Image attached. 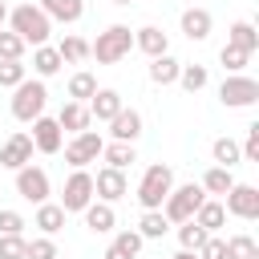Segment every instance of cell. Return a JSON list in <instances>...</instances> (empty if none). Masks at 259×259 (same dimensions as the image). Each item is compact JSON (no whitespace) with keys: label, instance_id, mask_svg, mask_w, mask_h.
<instances>
[{"label":"cell","instance_id":"d6a6232c","mask_svg":"<svg viewBox=\"0 0 259 259\" xmlns=\"http://www.w3.org/2000/svg\"><path fill=\"white\" fill-rule=\"evenodd\" d=\"M178 81H182L186 93H198V89L210 81V73H206V65H182V69H178Z\"/></svg>","mask_w":259,"mask_h":259},{"label":"cell","instance_id":"4dcf8cb0","mask_svg":"<svg viewBox=\"0 0 259 259\" xmlns=\"http://www.w3.org/2000/svg\"><path fill=\"white\" fill-rule=\"evenodd\" d=\"M206 239H210V235H206L194 219H190V223H178V247H182V251H194V255H198V247H202Z\"/></svg>","mask_w":259,"mask_h":259},{"label":"cell","instance_id":"836d02e7","mask_svg":"<svg viewBox=\"0 0 259 259\" xmlns=\"http://www.w3.org/2000/svg\"><path fill=\"white\" fill-rule=\"evenodd\" d=\"M227 259H259V247L251 235H231L227 239Z\"/></svg>","mask_w":259,"mask_h":259},{"label":"cell","instance_id":"e575fe53","mask_svg":"<svg viewBox=\"0 0 259 259\" xmlns=\"http://www.w3.org/2000/svg\"><path fill=\"white\" fill-rule=\"evenodd\" d=\"M20 81H28L24 61H0V89H16Z\"/></svg>","mask_w":259,"mask_h":259},{"label":"cell","instance_id":"f35d334b","mask_svg":"<svg viewBox=\"0 0 259 259\" xmlns=\"http://www.w3.org/2000/svg\"><path fill=\"white\" fill-rule=\"evenodd\" d=\"M24 259H57V243L49 235H40V239H32L24 247Z\"/></svg>","mask_w":259,"mask_h":259},{"label":"cell","instance_id":"bcb514c9","mask_svg":"<svg viewBox=\"0 0 259 259\" xmlns=\"http://www.w3.org/2000/svg\"><path fill=\"white\" fill-rule=\"evenodd\" d=\"M174 259H198V255H194V251H178Z\"/></svg>","mask_w":259,"mask_h":259},{"label":"cell","instance_id":"484cf974","mask_svg":"<svg viewBox=\"0 0 259 259\" xmlns=\"http://www.w3.org/2000/svg\"><path fill=\"white\" fill-rule=\"evenodd\" d=\"M210 154H214V166H223V170H231V166H239V162H243V154H239V142H235V138H214Z\"/></svg>","mask_w":259,"mask_h":259},{"label":"cell","instance_id":"f1b7e54d","mask_svg":"<svg viewBox=\"0 0 259 259\" xmlns=\"http://www.w3.org/2000/svg\"><path fill=\"white\" fill-rule=\"evenodd\" d=\"M166 231H170V223H166L162 210H142V219H138V235L142 239H162Z\"/></svg>","mask_w":259,"mask_h":259},{"label":"cell","instance_id":"3957f363","mask_svg":"<svg viewBox=\"0 0 259 259\" xmlns=\"http://www.w3.org/2000/svg\"><path fill=\"white\" fill-rule=\"evenodd\" d=\"M130 49H134V32H130L125 24H109V28L97 32V40L89 45V57H97V65H117Z\"/></svg>","mask_w":259,"mask_h":259},{"label":"cell","instance_id":"f6af8a7d","mask_svg":"<svg viewBox=\"0 0 259 259\" xmlns=\"http://www.w3.org/2000/svg\"><path fill=\"white\" fill-rule=\"evenodd\" d=\"M4 24H8V4L0 0V28H4Z\"/></svg>","mask_w":259,"mask_h":259},{"label":"cell","instance_id":"9c48e42d","mask_svg":"<svg viewBox=\"0 0 259 259\" xmlns=\"http://www.w3.org/2000/svg\"><path fill=\"white\" fill-rule=\"evenodd\" d=\"M16 194L24 198V202H32V206H40V202H49V174L40 170V166H20L16 170Z\"/></svg>","mask_w":259,"mask_h":259},{"label":"cell","instance_id":"e0dca14e","mask_svg":"<svg viewBox=\"0 0 259 259\" xmlns=\"http://www.w3.org/2000/svg\"><path fill=\"white\" fill-rule=\"evenodd\" d=\"M178 24H182L186 40H206V36H210V28H214V16H210L206 8H186Z\"/></svg>","mask_w":259,"mask_h":259},{"label":"cell","instance_id":"8d00e7d4","mask_svg":"<svg viewBox=\"0 0 259 259\" xmlns=\"http://www.w3.org/2000/svg\"><path fill=\"white\" fill-rule=\"evenodd\" d=\"M219 61H223V69H227V73H243V69H247V61H251V53H243V49H231V45H223Z\"/></svg>","mask_w":259,"mask_h":259},{"label":"cell","instance_id":"2e32d148","mask_svg":"<svg viewBox=\"0 0 259 259\" xmlns=\"http://www.w3.org/2000/svg\"><path fill=\"white\" fill-rule=\"evenodd\" d=\"M49 20H61V24H77L85 16V0H40L36 4Z\"/></svg>","mask_w":259,"mask_h":259},{"label":"cell","instance_id":"6da1fadb","mask_svg":"<svg viewBox=\"0 0 259 259\" xmlns=\"http://www.w3.org/2000/svg\"><path fill=\"white\" fill-rule=\"evenodd\" d=\"M8 24H12V32L24 40V45H45L49 40V32H53V20L36 8V4H16L12 12H8Z\"/></svg>","mask_w":259,"mask_h":259},{"label":"cell","instance_id":"ffe728a7","mask_svg":"<svg viewBox=\"0 0 259 259\" xmlns=\"http://www.w3.org/2000/svg\"><path fill=\"white\" fill-rule=\"evenodd\" d=\"M81 214H85V227H89L93 235H109V231H113V223H117V214H113V206H109V202H89Z\"/></svg>","mask_w":259,"mask_h":259},{"label":"cell","instance_id":"8992f818","mask_svg":"<svg viewBox=\"0 0 259 259\" xmlns=\"http://www.w3.org/2000/svg\"><path fill=\"white\" fill-rule=\"evenodd\" d=\"M101 150H105V138L97 130H81V134H73V142H65V162L73 170H85L89 162L101 158Z\"/></svg>","mask_w":259,"mask_h":259},{"label":"cell","instance_id":"7dc6e473","mask_svg":"<svg viewBox=\"0 0 259 259\" xmlns=\"http://www.w3.org/2000/svg\"><path fill=\"white\" fill-rule=\"evenodd\" d=\"M113 4H134V0H113Z\"/></svg>","mask_w":259,"mask_h":259},{"label":"cell","instance_id":"83f0119b","mask_svg":"<svg viewBox=\"0 0 259 259\" xmlns=\"http://www.w3.org/2000/svg\"><path fill=\"white\" fill-rule=\"evenodd\" d=\"M198 186H202V194H227V190L235 186V174H231V170H223V166H210V170L202 174V182H198Z\"/></svg>","mask_w":259,"mask_h":259},{"label":"cell","instance_id":"9a60e30c","mask_svg":"<svg viewBox=\"0 0 259 259\" xmlns=\"http://www.w3.org/2000/svg\"><path fill=\"white\" fill-rule=\"evenodd\" d=\"M134 49H142V53L154 61V57L170 53V36H166L158 24H146V28H138V32H134Z\"/></svg>","mask_w":259,"mask_h":259},{"label":"cell","instance_id":"277c9868","mask_svg":"<svg viewBox=\"0 0 259 259\" xmlns=\"http://www.w3.org/2000/svg\"><path fill=\"white\" fill-rule=\"evenodd\" d=\"M206 202V194H202V186L198 182H186V186H174L170 194H166V202H162V214H166V223H190L194 219V210Z\"/></svg>","mask_w":259,"mask_h":259},{"label":"cell","instance_id":"52a82bcc","mask_svg":"<svg viewBox=\"0 0 259 259\" xmlns=\"http://www.w3.org/2000/svg\"><path fill=\"white\" fill-rule=\"evenodd\" d=\"M93 202V174L89 170H73L69 178H65V190H61V210L65 214H81L85 206Z\"/></svg>","mask_w":259,"mask_h":259},{"label":"cell","instance_id":"d6986e66","mask_svg":"<svg viewBox=\"0 0 259 259\" xmlns=\"http://www.w3.org/2000/svg\"><path fill=\"white\" fill-rule=\"evenodd\" d=\"M89 109L81 105V101H65L61 105V113H57V125H61V134H81V130H89Z\"/></svg>","mask_w":259,"mask_h":259},{"label":"cell","instance_id":"603a6c76","mask_svg":"<svg viewBox=\"0 0 259 259\" xmlns=\"http://www.w3.org/2000/svg\"><path fill=\"white\" fill-rule=\"evenodd\" d=\"M194 223L206 231V235H214V231H223V223H227V210H223V202H214V198H206L198 210H194Z\"/></svg>","mask_w":259,"mask_h":259},{"label":"cell","instance_id":"7c38bea8","mask_svg":"<svg viewBox=\"0 0 259 259\" xmlns=\"http://www.w3.org/2000/svg\"><path fill=\"white\" fill-rule=\"evenodd\" d=\"M32 150H40V154H57L61 146H65V134H61V125H57V117H36L32 121Z\"/></svg>","mask_w":259,"mask_h":259},{"label":"cell","instance_id":"1f68e13d","mask_svg":"<svg viewBox=\"0 0 259 259\" xmlns=\"http://www.w3.org/2000/svg\"><path fill=\"white\" fill-rule=\"evenodd\" d=\"M57 57L69 61V65H77V61L89 57V40H81V36H65V40L57 45Z\"/></svg>","mask_w":259,"mask_h":259},{"label":"cell","instance_id":"d590c367","mask_svg":"<svg viewBox=\"0 0 259 259\" xmlns=\"http://www.w3.org/2000/svg\"><path fill=\"white\" fill-rule=\"evenodd\" d=\"M24 57V40L12 28H0V61H20Z\"/></svg>","mask_w":259,"mask_h":259},{"label":"cell","instance_id":"7bdbcfd3","mask_svg":"<svg viewBox=\"0 0 259 259\" xmlns=\"http://www.w3.org/2000/svg\"><path fill=\"white\" fill-rule=\"evenodd\" d=\"M198 259H227V239H219V235H210L202 247H198Z\"/></svg>","mask_w":259,"mask_h":259},{"label":"cell","instance_id":"7a4b0ae2","mask_svg":"<svg viewBox=\"0 0 259 259\" xmlns=\"http://www.w3.org/2000/svg\"><path fill=\"white\" fill-rule=\"evenodd\" d=\"M170 190H174V170H170L166 162L146 166V174H142V182H138V202H142V210H162V202H166Z\"/></svg>","mask_w":259,"mask_h":259},{"label":"cell","instance_id":"cb8c5ba5","mask_svg":"<svg viewBox=\"0 0 259 259\" xmlns=\"http://www.w3.org/2000/svg\"><path fill=\"white\" fill-rule=\"evenodd\" d=\"M178 69H182V61H174L170 53H162V57L150 61V81L154 85H174L178 81Z\"/></svg>","mask_w":259,"mask_h":259},{"label":"cell","instance_id":"74e56055","mask_svg":"<svg viewBox=\"0 0 259 259\" xmlns=\"http://www.w3.org/2000/svg\"><path fill=\"white\" fill-rule=\"evenodd\" d=\"M142 243H146V239H142L138 231H117V239H113V247H117L121 255H130V259H138V251H142Z\"/></svg>","mask_w":259,"mask_h":259},{"label":"cell","instance_id":"d4e9b609","mask_svg":"<svg viewBox=\"0 0 259 259\" xmlns=\"http://www.w3.org/2000/svg\"><path fill=\"white\" fill-rule=\"evenodd\" d=\"M93 93H97V77H93L89 69H81V73L69 77V101H81V105H85Z\"/></svg>","mask_w":259,"mask_h":259},{"label":"cell","instance_id":"5bb4252c","mask_svg":"<svg viewBox=\"0 0 259 259\" xmlns=\"http://www.w3.org/2000/svg\"><path fill=\"white\" fill-rule=\"evenodd\" d=\"M85 109H89V117H97V121H113L125 105H121V93H117V89H97Z\"/></svg>","mask_w":259,"mask_h":259},{"label":"cell","instance_id":"4fadbf2b","mask_svg":"<svg viewBox=\"0 0 259 259\" xmlns=\"http://www.w3.org/2000/svg\"><path fill=\"white\" fill-rule=\"evenodd\" d=\"M32 162V138L28 134H12L4 146H0V166L4 170H20Z\"/></svg>","mask_w":259,"mask_h":259},{"label":"cell","instance_id":"4316f807","mask_svg":"<svg viewBox=\"0 0 259 259\" xmlns=\"http://www.w3.org/2000/svg\"><path fill=\"white\" fill-rule=\"evenodd\" d=\"M101 158H105V166H109V170H125L130 162H138V154H134V146H130V142H109V146L101 150Z\"/></svg>","mask_w":259,"mask_h":259},{"label":"cell","instance_id":"ba28073f","mask_svg":"<svg viewBox=\"0 0 259 259\" xmlns=\"http://www.w3.org/2000/svg\"><path fill=\"white\" fill-rule=\"evenodd\" d=\"M219 101L227 109H247L259 101V81L255 77H243V73H231L223 85H219Z\"/></svg>","mask_w":259,"mask_h":259},{"label":"cell","instance_id":"44dd1931","mask_svg":"<svg viewBox=\"0 0 259 259\" xmlns=\"http://www.w3.org/2000/svg\"><path fill=\"white\" fill-rule=\"evenodd\" d=\"M227 45H231V49H243V53H255V49H259L255 24H251V20H235V24L227 28Z\"/></svg>","mask_w":259,"mask_h":259},{"label":"cell","instance_id":"ac0fdd59","mask_svg":"<svg viewBox=\"0 0 259 259\" xmlns=\"http://www.w3.org/2000/svg\"><path fill=\"white\" fill-rule=\"evenodd\" d=\"M109 134H113V142H138L142 138V113L138 109H121L113 121H109Z\"/></svg>","mask_w":259,"mask_h":259},{"label":"cell","instance_id":"5b68a950","mask_svg":"<svg viewBox=\"0 0 259 259\" xmlns=\"http://www.w3.org/2000/svg\"><path fill=\"white\" fill-rule=\"evenodd\" d=\"M45 105H49V89H45L40 77L36 81H20L12 89V117L16 121H36L45 113Z\"/></svg>","mask_w":259,"mask_h":259},{"label":"cell","instance_id":"60d3db41","mask_svg":"<svg viewBox=\"0 0 259 259\" xmlns=\"http://www.w3.org/2000/svg\"><path fill=\"white\" fill-rule=\"evenodd\" d=\"M24 235H0V259H24Z\"/></svg>","mask_w":259,"mask_h":259},{"label":"cell","instance_id":"7402d4cb","mask_svg":"<svg viewBox=\"0 0 259 259\" xmlns=\"http://www.w3.org/2000/svg\"><path fill=\"white\" fill-rule=\"evenodd\" d=\"M32 227H40V235H49V239H53V235L65 227V210H61L57 202H40V206H36V219H32Z\"/></svg>","mask_w":259,"mask_h":259},{"label":"cell","instance_id":"8fae6325","mask_svg":"<svg viewBox=\"0 0 259 259\" xmlns=\"http://www.w3.org/2000/svg\"><path fill=\"white\" fill-rule=\"evenodd\" d=\"M125 190H130V182H125V170H109V166H101L97 174H93V198H101V202H117V198H125Z\"/></svg>","mask_w":259,"mask_h":259},{"label":"cell","instance_id":"ab89813d","mask_svg":"<svg viewBox=\"0 0 259 259\" xmlns=\"http://www.w3.org/2000/svg\"><path fill=\"white\" fill-rule=\"evenodd\" d=\"M239 154H243V162H259V121L247 125V138H243Z\"/></svg>","mask_w":259,"mask_h":259},{"label":"cell","instance_id":"30bf717a","mask_svg":"<svg viewBox=\"0 0 259 259\" xmlns=\"http://www.w3.org/2000/svg\"><path fill=\"white\" fill-rule=\"evenodd\" d=\"M223 210L227 214H235V219H259V190L251 186V182H235L231 190H227V202H223Z\"/></svg>","mask_w":259,"mask_h":259},{"label":"cell","instance_id":"b9f144b4","mask_svg":"<svg viewBox=\"0 0 259 259\" xmlns=\"http://www.w3.org/2000/svg\"><path fill=\"white\" fill-rule=\"evenodd\" d=\"M24 231V214L20 210H0V235H20Z\"/></svg>","mask_w":259,"mask_h":259},{"label":"cell","instance_id":"f546056e","mask_svg":"<svg viewBox=\"0 0 259 259\" xmlns=\"http://www.w3.org/2000/svg\"><path fill=\"white\" fill-rule=\"evenodd\" d=\"M61 65H65V61H61L57 49H49V45H40V49L32 53V73H36V77H53Z\"/></svg>","mask_w":259,"mask_h":259},{"label":"cell","instance_id":"ee69618b","mask_svg":"<svg viewBox=\"0 0 259 259\" xmlns=\"http://www.w3.org/2000/svg\"><path fill=\"white\" fill-rule=\"evenodd\" d=\"M101 259H130V255H121V251H117V247H113V243H109V247H105V255H101Z\"/></svg>","mask_w":259,"mask_h":259}]
</instances>
